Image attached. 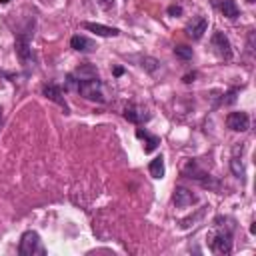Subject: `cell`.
<instances>
[{
  "label": "cell",
  "mask_w": 256,
  "mask_h": 256,
  "mask_svg": "<svg viewBox=\"0 0 256 256\" xmlns=\"http://www.w3.org/2000/svg\"><path fill=\"white\" fill-rule=\"evenodd\" d=\"M206 244L214 254H230L232 252V228H222L216 224L214 230L206 234Z\"/></svg>",
  "instance_id": "6da1fadb"
},
{
  "label": "cell",
  "mask_w": 256,
  "mask_h": 256,
  "mask_svg": "<svg viewBox=\"0 0 256 256\" xmlns=\"http://www.w3.org/2000/svg\"><path fill=\"white\" fill-rule=\"evenodd\" d=\"M70 82H76V90L82 98L90 100V102H98V104H104L106 102V96H104V86L98 78H88V80H72L68 78Z\"/></svg>",
  "instance_id": "7a4b0ae2"
},
{
  "label": "cell",
  "mask_w": 256,
  "mask_h": 256,
  "mask_svg": "<svg viewBox=\"0 0 256 256\" xmlns=\"http://www.w3.org/2000/svg\"><path fill=\"white\" fill-rule=\"evenodd\" d=\"M18 254H20V256H34V254L44 256V254H46V250H44V246H42V240H40L38 232H34V230H26V232L20 236Z\"/></svg>",
  "instance_id": "3957f363"
},
{
  "label": "cell",
  "mask_w": 256,
  "mask_h": 256,
  "mask_svg": "<svg viewBox=\"0 0 256 256\" xmlns=\"http://www.w3.org/2000/svg\"><path fill=\"white\" fill-rule=\"evenodd\" d=\"M184 174H186L188 178L196 180V182H198L200 186H204V188H212V190H218V188H220V182H218V180H214L208 172L200 170L196 162H188V164H186V168H184Z\"/></svg>",
  "instance_id": "277c9868"
},
{
  "label": "cell",
  "mask_w": 256,
  "mask_h": 256,
  "mask_svg": "<svg viewBox=\"0 0 256 256\" xmlns=\"http://www.w3.org/2000/svg\"><path fill=\"white\" fill-rule=\"evenodd\" d=\"M210 44H212L214 52H216L220 58L228 60V58L232 56V46H230V40L224 36V32H214V34H212Z\"/></svg>",
  "instance_id": "5b68a950"
},
{
  "label": "cell",
  "mask_w": 256,
  "mask_h": 256,
  "mask_svg": "<svg viewBox=\"0 0 256 256\" xmlns=\"http://www.w3.org/2000/svg\"><path fill=\"white\" fill-rule=\"evenodd\" d=\"M124 118L128 122H132V124H144V122L150 120V112L146 108L138 106V104H128L124 108Z\"/></svg>",
  "instance_id": "8992f818"
},
{
  "label": "cell",
  "mask_w": 256,
  "mask_h": 256,
  "mask_svg": "<svg viewBox=\"0 0 256 256\" xmlns=\"http://www.w3.org/2000/svg\"><path fill=\"white\" fill-rule=\"evenodd\" d=\"M226 126L234 132H246L250 126V118L246 112H230L226 116Z\"/></svg>",
  "instance_id": "52a82bcc"
},
{
  "label": "cell",
  "mask_w": 256,
  "mask_h": 256,
  "mask_svg": "<svg viewBox=\"0 0 256 256\" xmlns=\"http://www.w3.org/2000/svg\"><path fill=\"white\" fill-rule=\"evenodd\" d=\"M206 28H208V20L204 18V16H194L188 24H186V34L192 38V40H200L202 36H204V32H206Z\"/></svg>",
  "instance_id": "ba28073f"
},
{
  "label": "cell",
  "mask_w": 256,
  "mask_h": 256,
  "mask_svg": "<svg viewBox=\"0 0 256 256\" xmlns=\"http://www.w3.org/2000/svg\"><path fill=\"white\" fill-rule=\"evenodd\" d=\"M42 94H44L48 100L56 102L60 108H64V114H70V108H68V104H66L64 96H62V88H60L58 84H44V88H42Z\"/></svg>",
  "instance_id": "9c48e42d"
},
{
  "label": "cell",
  "mask_w": 256,
  "mask_h": 256,
  "mask_svg": "<svg viewBox=\"0 0 256 256\" xmlns=\"http://www.w3.org/2000/svg\"><path fill=\"white\" fill-rule=\"evenodd\" d=\"M172 200H174V204H176L178 208H188V206H192V204L198 202L196 194H192V190H188V188H184V186H176V188H174Z\"/></svg>",
  "instance_id": "30bf717a"
},
{
  "label": "cell",
  "mask_w": 256,
  "mask_h": 256,
  "mask_svg": "<svg viewBox=\"0 0 256 256\" xmlns=\"http://www.w3.org/2000/svg\"><path fill=\"white\" fill-rule=\"evenodd\" d=\"M32 34H34V32L26 30V32H22V34L16 36L14 48H16V54H18V58H20L22 62H26V60L30 58V36H32Z\"/></svg>",
  "instance_id": "8fae6325"
},
{
  "label": "cell",
  "mask_w": 256,
  "mask_h": 256,
  "mask_svg": "<svg viewBox=\"0 0 256 256\" xmlns=\"http://www.w3.org/2000/svg\"><path fill=\"white\" fill-rule=\"evenodd\" d=\"M70 46L76 50V52H94L98 46H96V42L94 40H90V38H86V36H82V34H76V36H72L70 38Z\"/></svg>",
  "instance_id": "7c38bea8"
},
{
  "label": "cell",
  "mask_w": 256,
  "mask_h": 256,
  "mask_svg": "<svg viewBox=\"0 0 256 256\" xmlns=\"http://www.w3.org/2000/svg\"><path fill=\"white\" fill-rule=\"evenodd\" d=\"M82 28L94 32L96 36H104V38H110V36H118L120 30L118 28H112V26H104V24H96V22H84Z\"/></svg>",
  "instance_id": "4fadbf2b"
},
{
  "label": "cell",
  "mask_w": 256,
  "mask_h": 256,
  "mask_svg": "<svg viewBox=\"0 0 256 256\" xmlns=\"http://www.w3.org/2000/svg\"><path fill=\"white\" fill-rule=\"evenodd\" d=\"M136 138H140V140H144V152H152V150H156L158 148V144H160V138L156 136V134H150L148 130H142V128H138L136 130Z\"/></svg>",
  "instance_id": "5bb4252c"
},
{
  "label": "cell",
  "mask_w": 256,
  "mask_h": 256,
  "mask_svg": "<svg viewBox=\"0 0 256 256\" xmlns=\"http://www.w3.org/2000/svg\"><path fill=\"white\" fill-rule=\"evenodd\" d=\"M72 80L78 78V80H88V78H98V70L92 66V64H82L74 70V74L70 76Z\"/></svg>",
  "instance_id": "9a60e30c"
},
{
  "label": "cell",
  "mask_w": 256,
  "mask_h": 256,
  "mask_svg": "<svg viewBox=\"0 0 256 256\" xmlns=\"http://www.w3.org/2000/svg\"><path fill=\"white\" fill-rule=\"evenodd\" d=\"M148 172H150V176L156 178V180L164 178V172H166V168H164V158H162V156H156V158L148 164Z\"/></svg>",
  "instance_id": "2e32d148"
},
{
  "label": "cell",
  "mask_w": 256,
  "mask_h": 256,
  "mask_svg": "<svg viewBox=\"0 0 256 256\" xmlns=\"http://www.w3.org/2000/svg\"><path fill=\"white\" fill-rule=\"evenodd\" d=\"M220 10H222V14H224L226 18H230V20L238 18V14H240V10H238V6H236L234 0H222Z\"/></svg>",
  "instance_id": "e0dca14e"
},
{
  "label": "cell",
  "mask_w": 256,
  "mask_h": 256,
  "mask_svg": "<svg viewBox=\"0 0 256 256\" xmlns=\"http://www.w3.org/2000/svg\"><path fill=\"white\" fill-rule=\"evenodd\" d=\"M230 168H232V174H234L236 178H240V180H244V176H246V172H244V166H242V162H240V158H236V156H232V158H230Z\"/></svg>",
  "instance_id": "ac0fdd59"
},
{
  "label": "cell",
  "mask_w": 256,
  "mask_h": 256,
  "mask_svg": "<svg viewBox=\"0 0 256 256\" xmlns=\"http://www.w3.org/2000/svg\"><path fill=\"white\" fill-rule=\"evenodd\" d=\"M174 54H176L178 58H182V60H190L194 52H192V48H190V46L180 44V46H176V48H174Z\"/></svg>",
  "instance_id": "d6986e66"
},
{
  "label": "cell",
  "mask_w": 256,
  "mask_h": 256,
  "mask_svg": "<svg viewBox=\"0 0 256 256\" xmlns=\"http://www.w3.org/2000/svg\"><path fill=\"white\" fill-rule=\"evenodd\" d=\"M142 66H144L148 72H154V70L160 66V62H158L156 58H144V60H142Z\"/></svg>",
  "instance_id": "ffe728a7"
},
{
  "label": "cell",
  "mask_w": 256,
  "mask_h": 256,
  "mask_svg": "<svg viewBox=\"0 0 256 256\" xmlns=\"http://www.w3.org/2000/svg\"><path fill=\"white\" fill-rule=\"evenodd\" d=\"M236 92H238L236 88H234V90H230V92L226 94V98H222V102H224V104H232V102L236 100Z\"/></svg>",
  "instance_id": "44dd1931"
},
{
  "label": "cell",
  "mask_w": 256,
  "mask_h": 256,
  "mask_svg": "<svg viewBox=\"0 0 256 256\" xmlns=\"http://www.w3.org/2000/svg\"><path fill=\"white\" fill-rule=\"evenodd\" d=\"M168 14H170V16H180V14H182V6L172 4V6L168 8Z\"/></svg>",
  "instance_id": "7402d4cb"
},
{
  "label": "cell",
  "mask_w": 256,
  "mask_h": 256,
  "mask_svg": "<svg viewBox=\"0 0 256 256\" xmlns=\"http://www.w3.org/2000/svg\"><path fill=\"white\" fill-rule=\"evenodd\" d=\"M98 4L104 8V10H110L114 6V0H98Z\"/></svg>",
  "instance_id": "603a6c76"
},
{
  "label": "cell",
  "mask_w": 256,
  "mask_h": 256,
  "mask_svg": "<svg viewBox=\"0 0 256 256\" xmlns=\"http://www.w3.org/2000/svg\"><path fill=\"white\" fill-rule=\"evenodd\" d=\"M194 78H196V74H194V72H192V74H186V76H184V78H182V80H184V82H186V84H190V82H194Z\"/></svg>",
  "instance_id": "cb8c5ba5"
},
{
  "label": "cell",
  "mask_w": 256,
  "mask_h": 256,
  "mask_svg": "<svg viewBox=\"0 0 256 256\" xmlns=\"http://www.w3.org/2000/svg\"><path fill=\"white\" fill-rule=\"evenodd\" d=\"M246 2H248V4H252V2H254V0H246Z\"/></svg>",
  "instance_id": "d4e9b609"
}]
</instances>
